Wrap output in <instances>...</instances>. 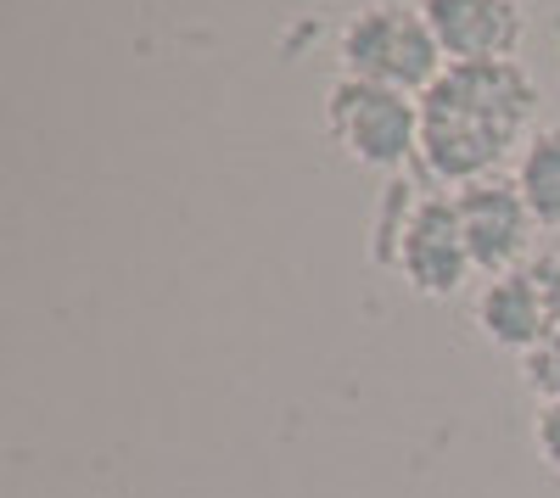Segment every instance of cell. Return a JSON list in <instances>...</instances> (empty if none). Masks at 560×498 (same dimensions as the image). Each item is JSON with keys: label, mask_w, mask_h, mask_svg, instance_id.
Returning a JSON list of instances; mask_svg holds the SVG:
<instances>
[{"label": "cell", "mask_w": 560, "mask_h": 498, "mask_svg": "<svg viewBox=\"0 0 560 498\" xmlns=\"http://www.w3.org/2000/svg\"><path fill=\"white\" fill-rule=\"evenodd\" d=\"M544 90L522 62H448L420 96V174L438 191L510 174L538 129Z\"/></svg>", "instance_id": "6da1fadb"}, {"label": "cell", "mask_w": 560, "mask_h": 498, "mask_svg": "<svg viewBox=\"0 0 560 498\" xmlns=\"http://www.w3.org/2000/svg\"><path fill=\"white\" fill-rule=\"evenodd\" d=\"M370 258L393 269L427 303H448L477 281L454 191H438V186L427 191V186H409V179L387 186V197L376 208V230H370Z\"/></svg>", "instance_id": "7a4b0ae2"}, {"label": "cell", "mask_w": 560, "mask_h": 498, "mask_svg": "<svg viewBox=\"0 0 560 498\" xmlns=\"http://www.w3.org/2000/svg\"><path fill=\"white\" fill-rule=\"evenodd\" d=\"M337 62L348 79L387 84L404 96H427L448 68L420 0H364L359 12H348L337 28Z\"/></svg>", "instance_id": "3957f363"}, {"label": "cell", "mask_w": 560, "mask_h": 498, "mask_svg": "<svg viewBox=\"0 0 560 498\" xmlns=\"http://www.w3.org/2000/svg\"><path fill=\"white\" fill-rule=\"evenodd\" d=\"M319 123L353 168L398 179L409 163H420V96H404V90L337 73L325 90Z\"/></svg>", "instance_id": "277c9868"}, {"label": "cell", "mask_w": 560, "mask_h": 498, "mask_svg": "<svg viewBox=\"0 0 560 498\" xmlns=\"http://www.w3.org/2000/svg\"><path fill=\"white\" fill-rule=\"evenodd\" d=\"M471 325L488 347L527 358L549 331H560V252H533L482 281L471 297Z\"/></svg>", "instance_id": "5b68a950"}, {"label": "cell", "mask_w": 560, "mask_h": 498, "mask_svg": "<svg viewBox=\"0 0 560 498\" xmlns=\"http://www.w3.org/2000/svg\"><path fill=\"white\" fill-rule=\"evenodd\" d=\"M454 208H459V230H465V247H471V263H477L482 281H493V275H504V269H516L522 258H533L538 218L522 202V191H516L510 174L459 186Z\"/></svg>", "instance_id": "8992f818"}, {"label": "cell", "mask_w": 560, "mask_h": 498, "mask_svg": "<svg viewBox=\"0 0 560 498\" xmlns=\"http://www.w3.org/2000/svg\"><path fill=\"white\" fill-rule=\"evenodd\" d=\"M448 62H522L527 7L522 0H420Z\"/></svg>", "instance_id": "52a82bcc"}, {"label": "cell", "mask_w": 560, "mask_h": 498, "mask_svg": "<svg viewBox=\"0 0 560 498\" xmlns=\"http://www.w3.org/2000/svg\"><path fill=\"white\" fill-rule=\"evenodd\" d=\"M510 179H516L522 202L533 208L538 230H560V123L533 129V141L510 163Z\"/></svg>", "instance_id": "ba28073f"}, {"label": "cell", "mask_w": 560, "mask_h": 498, "mask_svg": "<svg viewBox=\"0 0 560 498\" xmlns=\"http://www.w3.org/2000/svg\"><path fill=\"white\" fill-rule=\"evenodd\" d=\"M516 365H522V387L538 403H560V331H549L527 358H516Z\"/></svg>", "instance_id": "9c48e42d"}, {"label": "cell", "mask_w": 560, "mask_h": 498, "mask_svg": "<svg viewBox=\"0 0 560 498\" xmlns=\"http://www.w3.org/2000/svg\"><path fill=\"white\" fill-rule=\"evenodd\" d=\"M533 448H538V460L560 476V403H538V415H533Z\"/></svg>", "instance_id": "30bf717a"}]
</instances>
